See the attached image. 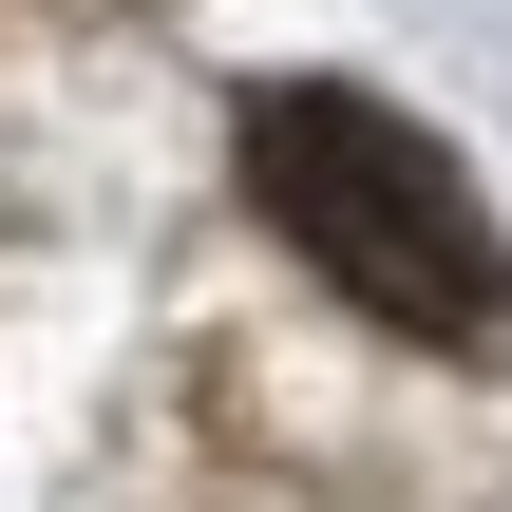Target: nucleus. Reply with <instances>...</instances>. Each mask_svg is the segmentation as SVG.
<instances>
[{
  "label": "nucleus",
  "instance_id": "f257e3e1",
  "mask_svg": "<svg viewBox=\"0 0 512 512\" xmlns=\"http://www.w3.org/2000/svg\"><path fill=\"white\" fill-rule=\"evenodd\" d=\"M247 209L399 342H494L512 323V228L475 209V171L380 114L361 76H266L247 95Z\"/></svg>",
  "mask_w": 512,
  "mask_h": 512
}]
</instances>
